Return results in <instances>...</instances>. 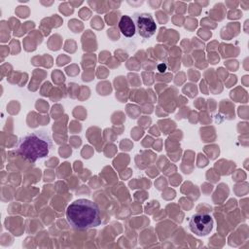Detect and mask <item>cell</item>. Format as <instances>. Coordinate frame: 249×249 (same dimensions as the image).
Masks as SVG:
<instances>
[{"instance_id":"cell-4","label":"cell","mask_w":249,"mask_h":249,"mask_svg":"<svg viewBox=\"0 0 249 249\" xmlns=\"http://www.w3.org/2000/svg\"><path fill=\"white\" fill-rule=\"evenodd\" d=\"M136 32L143 38H150L156 33L157 25L150 14L135 13L132 17Z\"/></svg>"},{"instance_id":"cell-2","label":"cell","mask_w":249,"mask_h":249,"mask_svg":"<svg viewBox=\"0 0 249 249\" xmlns=\"http://www.w3.org/2000/svg\"><path fill=\"white\" fill-rule=\"evenodd\" d=\"M53 149V141L49 133L36 130L20 137L15 151L29 161H37L46 158Z\"/></svg>"},{"instance_id":"cell-3","label":"cell","mask_w":249,"mask_h":249,"mask_svg":"<svg viewBox=\"0 0 249 249\" xmlns=\"http://www.w3.org/2000/svg\"><path fill=\"white\" fill-rule=\"evenodd\" d=\"M213 218L207 213H197L192 216L189 221V228L192 232L198 236L207 235L213 229Z\"/></svg>"},{"instance_id":"cell-5","label":"cell","mask_w":249,"mask_h":249,"mask_svg":"<svg viewBox=\"0 0 249 249\" xmlns=\"http://www.w3.org/2000/svg\"><path fill=\"white\" fill-rule=\"evenodd\" d=\"M119 29H120L121 33L124 37H127V38L134 36V34L136 32L134 21L127 15H124L121 17V18L119 20Z\"/></svg>"},{"instance_id":"cell-1","label":"cell","mask_w":249,"mask_h":249,"mask_svg":"<svg viewBox=\"0 0 249 249\" xmlns=\"http://www.w3.org/2000/svg\"><path fill=\"white\" fill-rule=\"evenodd\" d=\"M67 222L76 230H88L100 225V210L97 204L86 198L73 201L66 209Z\"/></svg>"},{"instance_id":"cell-6","label":"cell","mask_w":249,"mask_h":249,"mask_svg":"<svg viewBox=\"0 0 249 249\" xmlns=\"http://www.w3.org/2000/svg\"><path fill=\"white\" fill-rule=\"evenodd\" d=\"M158 69H159V71H160V73H163V72L166 70V65H165V64H163V63H161V64H160V65H159Z\"/></svg>"}]
</instances>
